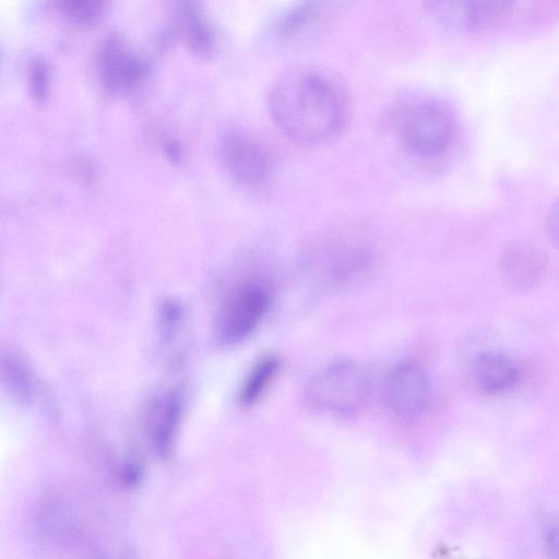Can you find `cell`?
<instances>
[{
  "mask_svg": "<svg viewBox=\"0 0 559 559\" xmlns=\"http://www.w3.org/2000/svg\"><path fill=\"white\" fill-rule=\"evenodd\" d=\"M269 111L287 138L317 144L340 135L349 119L345 86L330 70L317 66H295L284 71L271 86Z\"/></svg>",
  "mask_w": 559,
  "mask_h": 559,
  "instance_id": "cell-1",
  "label": "cell"
},
{
  "mask_svg": "<svg viewBox=\"0 0 559 559\" xmlns=\"http://www.w3.org/2000/svg\"><path fill=\"white\" fill-rule=\"evenodd\" d=\"M397 136L403 148L417 157H437L452 146L457 123L452 110L433 98L406 102L397 111Z\"/></svg>",
  "mask_w": 559,
  "mask_h": 559,
  "instance_id": "cell-2",
  "label": "cell"
},
{
  "mask_svg": "<svg viewBox=\"0 0 559 559\" xmlns=\"http://www.w3.org/2000/svg\"><path fill=\"white\" fill-rule=\"evenodd\" d=\"M370 379L362 366L353 361L334 364L318 374L309 386V397L318 408L350 415L359 411L370 394Z\"/></svg>",
  "mask_w": 559,
  "mask_h": 559,
  "instance_id": "cell-3",
  "label": "cell"
},
{
  "mask_svg": "<svg viewBox=\"0 0 559 559\" xmlns=\"http://www.w3.org/2000/svg\"><path fill=\"white\" fill-rule=\"evenodd\" d=\"M516 0H425L429 17L456 34H480L501 26Z\"/></svg>",
  "mask_w": 559,
  "mask_h": 559,
  "instance_id": "cell-4",
  "label": "cell"
},
{
  "mask_svg": "<svg viewBox=\"0 0 559 559\" xmlns=\"http://www.w3.org/2000/svg\"><path fill=\"white\" fill-rule=\"evenodd\" d=\"M271 301L269 288L260 281L240 282L226 295L217 319L223 342L234 343L248 336L263 319Z\"/></svg>",
  "mask_w": 559,
  "mask_h": 559,
  "instance_id": "cell-5",
  "label": "cell"
},
{
  "mask_svg": "<svg viewBox=\"0 0 559 559\" xmlns=\"http://www.w3.org/2000/svg\"><path fill=\"white\" fill-rule=\"evenodd\" d=\"M98 73L104 88L117 94L136 87L147 75L148 64L122 37L112 35L102 45Z\"/></svg>",
  "mask_w": 559,
  "mask_h": 559,
  "instance_id": "cell-6",
  "label": "cell"
},
{
  "mask_svg": "<svg viewBox=\"0 0 559 559\" xmlns=\"http://www.w3.org/2000/svg\"><path fill=\"white\" fill-rule=\"evenodd\" d=\"M223 163L229 174L246 185L263 182L272 171V158L265 147L238 131L223 135L219 144Z\"/></svg>",
  "mask_w": 559,
  "mask_h": 559,
  "instance_id": "cell-7",
  "label": "cell"
},
{
  "mask_svg": "<svg viewBox=\"0 0 559 559\" xmlns=\"http://www.w3.org/2000/svg\"><path fill=\"white\" fill-rule=\"evenodd\" d=\"M431 397L427 374L416 365L401 364L392 369L384 385V399L391 411L411 416L423 412Z\"/></svg>",
  "mask_w": 559,
  "mask_h": 559,
  "instance_id": "cell-8",
  "label": "cell"
},
{
  "mask_svg": "<svg viewBox=\"0 0 559 559\" xmlns=\"http://www.w3.org/2000/svg\"><path fill=\"white\" fill-rule=\"evenodd\" d=\"M548 260L538 247L518 242L508 246L500 258V271L513 288H531L546 274Z\"/></svg>",
  "mask_w": 559,
  "mask_h": 559,
  "instance_id": "cell-9",
  "label": "cell"
},
{
  "mask_svg": "<svg viewBox=\"0 0 559 559\" xmlns=\"http://www.w3.org/2000/svg\"><path fill=\"white\" fill-rule=\"evenodd\" d=\"M0 382L17 401L32 404L40 393L39 381L24 356L11 346H0Z\"/></svg>",
  "mask_w": 559,
  "mask_h": 559,
  "instance_id": "cell-10",
  "label": "cell"
},
{
  "mask_svg": "<svg viewBox=\"0 0 559 559\" xmlns=\"http://www.w3.org/2000/svg\"><path fill=\"white\" fill-rule=\"evenodd\" d=\"M515 362L500 353H486L474 364L473 380L480 392L500 394L511 390L519 381Z\"/></svg>",
  "mask_w": 559,
  "mask_h": 559,
  "instance_id": "cell-11",
  "label": "cell"
},
{
  "mask_svg": "<svg viewBox=\"0 0 559 559\" xmlns=\"http://www.w3.org/2000/svg\"><path fill=\"white\" fill-rule=\"evenodd\" d=\"M177 32L186 46L199 57L207 58L216 48V36L202 12L186 5L176 16Z\"/></svg>",
  "mask_w": 559,
  "mask_h": 559,
  "instance_id": "cell-12",
  "label": "cell"
},
{
  "mask_svg": "<svg viewBox=\"0 0 559 559\" xmlns=\"http://www.w3.org/2000/svg\"><path fill=\"white\" fill-rule=\"evenodd\" d=\"M181 413L182 400L178 393H171L162 401L152 427L153 442L162 456H168L171 452Z\"/></svg>",
  "mask_w": 559,
  "mask_h": 559,
  "instance_id": "cell-13",
  "label": "cell"
},
{
  "mask_svg": "<svg viewBox=\"0 0 559 559\" xmlns=\"http://www.w3.org/2000/svg\"><path fill=\"white\" fill-rule=\"evenodd\" d=\"M280 370L276 357L266 355L260 358L250 369L239 393V401L243 406H252L267 391Z\"/></svg>",
  "mask_w": 559,
  "mask_h": 559,
  "instance_id": "cell-14",
  "label": "cell"
},
{
  "mask_svg": "<svg viewBox=\"0 0 559 559\" xmlns=\"http://www.w3.org/2000/svg\"><path fill=\"white\" fill-rule=\"evenodd\" d=\"M60 10L79 25H92L103 15L107 0H58Z\"/></svg>",
  "mask_w": 559,
  "mask_h": 559,
  "instance_id": "cell-15",
  "label": "cell"
},
{
  "mask_svg": "<svg viewBox=\"0 0 559 559\" xmlns=\"http://www.w3.org/2000/svg\"><path fill=\"white\" fill-rule=\"evenodd\" d=\"M29 86L32 95L38 102L44 100L49 91V72L47 66L41 62H35L31 68Z\"/></svg>",
  "mask_w": 559,
  "mask_h": 559,
  "instance_id": "cell-16",
  "label": "cell"
},
{
  "mask_svg": "<svg viewBox=\"0 0 559 559\" xmlns=\"http://www.w3.org/2000/svg\"><path fill=\"white\" fill-rule=\"evenodd\" d=\"M547 544L549 546V550L557 551V528H550L547 532Z\"/></svg>",
  "mask_w": 559,
  "mask_h": 559,
  "instance_id": "cell-17",
  "label": "cell"
}]
</instances>
